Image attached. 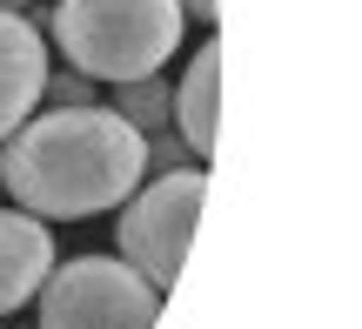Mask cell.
Returning <instances> with one entry per match:
<instances>
[{
  "label": "cell",
  "instance_id": "obj_1",
  "mask_svg": "<svg viewBox=\"0 0 362 329\" xmlns=\"http://www.w3.org/2000/svg\"><path fill=\"white\" fill-rule=\"evenodd\" d=\"M148 134H134L115 108H54L40 121H21L0 148V188L27 215L81 222L107 215L141 188Z\"/></svg>",
  "mask_w": 362,
  "mask_h": 329
},
{
  "label": "cell",
  "instance_id": "obj_7",
  "mask_svg": "<svg viewBox=\"0 0 362 329\" xmlns=\"http://www.w3.org/2000/svg\"><path fill=\"white\" fill-rule=\"evenodd\" d=\"M175 121H181V142L194 155L215 148V128H221V40H202L175 88Z\"/></svg>",
  "mask_w": 362,
  "mask_h": 329
},
{
  "label": "cell",
  "instance_id": "obj_4",
  "mask_svg": "<svg viewBox=\"0 0 362 329\" xmlns=\"http://www.w3.org/2000/svg\"><path fill=\"white\" fill-rule=\"evenodd\" d=\"M40 329H155L161 289H148L121 255H74L40 282Z\"/></svg>",
  "mask_w": 362,
  "mask_h": 329
},
{
  "label": "cell",
  "instance_id": "obj_3",
  "mask_svg": "<svg viewBox=\"0 0 362 329\" xmlns=\"http://www.w3.org/2000/svg\"><path fill=\"white\" fill-rule=\"evenodd\" d=\"M208 202V175L202 168H168L161 182H148L141 195L121 202V229H115V255L148 282V289L168 296L181 262H188V236L194 215Z\"/></svg>",
  "mask_w": 362,
  "mask_h": 329
},
{
  "label": "cell",
  "instance_id": "obj_5",
  "mask_svg": "<svg viewBox=\"0 0 362 329\" xmlns=\"http://www.w3.org/2000/svg\"><path fill=\"white\" fill-rule=\"evenodd\" d=\"M40 81H47V47H40V34L21 13L0 7V142L34 115Z\"/></svg>",
  "mask_w": 362,
  "mask_h": 329
},
{
  "label": "cell",
  "instance_id": "obj_6",
  "mask_svg": "<svg viewBox=\"0 0 362 329\" xmlns=\"http://www.w3.org/2000/svg\"><path fill=\"white\" fill-rule=\"evenodd\" d=\"M54 269V236L40 215H0V316L21 309Z\"/></svg>",
  "mask_w": 362,
  "mask_h": 329
},
{
  "label": "cell",
  "instance_id": "obj_9",
  "mask_svg": "<svg viewBox=\"0 0 362 329\" xmlns=\"http://www.w3.org/2000/svg\"><path fill=\"white\" fill-rule=\"evenodd\" d=\"M40 94H47V101H61V108H94L88 74H47V81H40Z\"/></svg>",
  "mask_w": 362,
  "mask_h": 329
},
{
  "label": "cell",
  "instance_id": "obj_10",
  "mask_svg": "<svg viewBox=\"0 0 362 329\" xmlns=\"http://www.w3.org/2000/svg\"><path fill=\"white\" fill-rule=\"evenodd\" d=\"M175 7H181V21H202V27L215 21V0H175Z\"/></svg>",
  "mask_w": 362,
  "mask_h": 329
},
{
  "label": "cell",
  "instance_id": "obj_8",
  "mask_svg": "<svg viewBox=\"0 0 362 329\" xmlns=\"http://www.w3.org/2000/svg\"><path fill=\"white\" fill-rule=\"evenodd\" d=\"M121 121H128L134 134H161V121L175 115V88L161 74H141V81H121Z\"/></svg>",
  "mask_w": 362,
  "mask_h": 329
},
{
  "label": "cell",
  "instance_id": "obj_2",
  "mask_svg": "<svg viewBox=\"0 0 362 329\" xmlns=\"http://www.w3.org/2000/svg\"><path fill=\"white\" fill-rule=\"evenodd\" d=\"M181 7L175 0H61L54 7V40L67 67L88 81H141L161 74L181 47Z\"/></svg>",
  "mask_w": 362,
  "mask_h": 329
}]
</instances>
